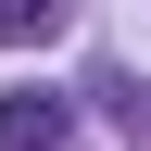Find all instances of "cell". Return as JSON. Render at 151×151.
<instances>
[{
    "label": "cell",
    "instance_id": "1",
    "mask_svg": "<svg viewBox=\"0 0 151 151\" xmlns=\"http://www.w3.org/2000/svg\"><path fill=\"white\" fill-rule=\"evenodd\" d=\"M63 139V101H50V88H13V101H0V151H50Z\"/></svg>",
    "mask_w": 151,
    "mask_h": 151
},
{
    "label": "cell",
    "instance_id": "2",
    "mask_svg": "<svg viewBox=\"0 0 151 151\" xmlns=\"http://www.w3.org/2000/svg\"><path fill=\"white\" fill-rule=\"evenodd\" d=\"M63 25V0H0V38H13V50H25V38H50Z\"/></svg>",
    "mask_w": 151,
    "mask_h": 151
}]
</instances>
